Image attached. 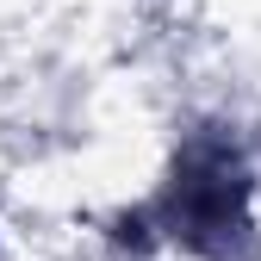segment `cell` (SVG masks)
<instances>
[{"mask_svg":"<svg viewBox=\"0 0 261 261\" xmlns=\"http://www.w3.org/2000/svg\"><path fill=\"white\" fill-rule=\"evenodd\" d=\"M143 212L155 218L162 243H174L187 255H224L237 237L255 230V218H249V168H243L237 143L193 137L174 155V168L162 174L155 199Z\"/></svg>","mask_w":261,"mask_h":261,"instance_id":"cell-1","label":"cell"}]
</instances>
